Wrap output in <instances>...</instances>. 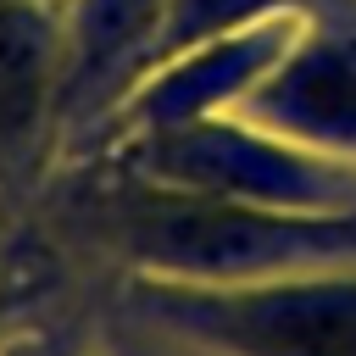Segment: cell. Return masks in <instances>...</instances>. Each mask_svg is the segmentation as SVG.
<instances>
[{
	"label": "cell",
	"mask_w": 356,
	"mask_h": 356,
	"mask_svg": "<svg viewBox=\"0 0 356 356\" xmlns=\"http://www.w3.org/2000/svg\"><path fill=\"white\" fill-rule=\"evenodd\" d=\"M217 339L250 356H356V289H256L206 306Z\"/></svg>",
	"instance_id": "cell-1"
},
{
	"label": "cell",
	"mask_w": 356,
	"mask_h": 356,
	"mask_svg": "<svg viewBox=\"0 0 356 356\" xmlns=\"http://www.w3.org/2000/svg\"><path fill=\"white\" fill-rule=\"evenodd\" d=\"M256 111L300 139L356 145V39L312 33L256 78Z\"/></svg>",
	"instance_id": "cell-2"
},
{
	"label": "cell",
	"mask_w": 356,
	"mask_h": 356,
	"mask_svg": "<svg viewBox=\"0 0 356 356\" xmlns=\"http://www.w3.org/2000/svg\"><path fill=\"white\" fill-rule=\"evenodd\" d=\"M61 56L67 33L50 0H0V139L39 117Z\"/></svg>",
	"instance_id": "cell-3"
},
{
	"label": "cell",
	"mask_w": 356,
	"mask_h": 356,
	"mask_svg": "<svg viewBox=\"0 0 356 356\" xmlns=\"http://www.w3.org/2000/svg\"><path fill=\"white\" fill-rule=\"evenodd\" d=\"M167 0H67L61 33L78 67H106L111 56L134 50L139 39H156Z\"/></svg>",
	"instance_id": "cell-4"
},
{
	"label": "cell",
	"mask_w": 356,
	"mask_h": 356,
	"mask_svg": "<svg viewBox=\"0 0 356 356\" xmlns=\"http://www.w3.org/2000/svg\"><path fill=\"white\" fill-rule=\"evenodd\" d=\"M284 0H167L161 22H156V50L178 56V50H195L206 39H222V33H239V28H256L267 17H278Z\"/></svg>",
	"instance_id": "cell-5"
}]
</instances>
